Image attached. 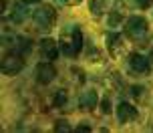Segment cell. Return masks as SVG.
Listing matches in <instances>:
<instances>
[{"label": "cell", "instance_id": "cell-1", "mask_svg": "<svg viewBox=\"0 0 153 133\" xmlns=\"http://www.w3.org/2000/svg\"><path fill=\"white\" fill-rule=\"evenodd\" d=\"M81 48H83V34H81V30L76 26H69L67 30H62V34H61L62 55L75 59V56H79Z\"/></svg>", "mask_w": 153, "mask_h": 133}, {"label": "cell", "instance_id": "cell-2", "mask_svg": "<svg viewBox=\"0 0 153 133\" xmlns=\"http://www.w3.org/2000/svg\"><path fill=\"white\" fill-rule=\"evenodd\" d=\"M125 34L135 45H145V40L149 39V24L143 16H129L125 20Z\"/></svg>", "mask_w": 153, "mask_h": 133}, {"label": "cell", "instance_id": "cell-3", "mask_svg": "<svg viewBox=\"0 0 153 133\" xmlns=\"http://www.w3.org/2000/svg\"><path fill=\"white\" fill-rule=\"evenodd\" d=\"M32 20H34L38 30H51L56 22V10L51 4H45L32 12Z\"/></svg>", "mask_w": 153, "mask_h": 133}, {"label": "cell", "instance_id": "cell-4", "mask_svg": "<svg viewBox=\"0 0 153 133\" xmlns=\"http://www.w3.org/2000/svg\"><path fill=\"white\" fill-rule=\"evenodd\" d=\"M127 69L135 77H147L151 73V59L139 55V53H131L127 56Z\"/></svg>", "mask_w": 153, "mask_h": 133}, {"label": "cell", "instance_id": "cell-5", "mask_svg": "<svg viewBox=\"0 0 153 133\" xmlns=\"http://www.w3.org/2000/svg\"><path fill=\"white\" fill-rule=\"evenodd\" d=\"M105 45H107V51L113 59H119L127 53V45H125V39L117 32H107L105 34Z\"/></svg>", "mask_w": 153, "mask_h": 133}, {"label": "cell", "instance_id": "cell-6", "mask_svg": "<svg viewBox=\"0 0 153 133\" xmlns=\"http://www.w3.org/2000/svg\"><path fill=\"white\" fill-rule=\"evenodd\" d=\"M24 67V61L22 56L18 55V53H10L2 59V65H0V71H2V75H6V77H14L16 73H20Z\"/></svg>", "mask_w": 153, "mask_h": 133}, {"label": "cell", "instance_id": "cell-7", "mask_svg": "<svg viewBox=\"0 0 153 133\" xmlns=\"http://www.w3.org/2000/svg\"><path fill=\"white\" fill-rule=\"evenodd\" d=\"M139 113L137 109L131 105V103H119L117 105V119H119V123H123V125H127V123H133V121H137Z\"/></svg>", "mask_w": 153, "mask_h": 133}, {"label": "cell", "instance_id": "cell-8", "mask_svg": "<svg viewBox=\"0 0 153 133\" xmlns=\"http://www.w3.org/2000/svg\"><path fill=\"white\" fill-rule=\"evenodd\" d=\"M56 77V69L51 63H38L36 65V81L40 85H48L53 83Z\"/></svg>", "mask_w": 153, "mask_h": 133}, {"label": "cell", "instance_id": "cell-9", "mask_svg": "<svg viewBox=\"0 0 153 133\" xmlns=\"http://www.w3.org/2000/svg\"><path fill=\"white\" fill-rule=\"evenodd\" d=\"M40 55H42V59L54 61L56 55H59V45H56V40H53L51 36L40 40Z\"/></svg>", "mask_w": 153, "mask_h": 133}, {"label": "cell", "instance_id": "cell-10", "mask_svg": "<svg viewBox=\"0 0 153 133\" xmlns=\"http://www.w3.org/2000/svg\"><path fill=\"white\" fill-rule=\"evenodd\" d=\"M97 103H99V95H97V91H93V89L83 91L81 97H79V105H81V109H85V111H93L97 107Z\"/></svg>", "mask_w": 153, "mask_h": 133}, {"label": "cell", "instance_id": "cell-11", "mask_svg": "<svg viewBox=\"0 0 153 133\" xmlns=\"http://www.w3.org/2000/svg\"><path fill=\"white\" fill-rule=\"evenodd\" d=\"M26 16H28V10H26V6H24L22 2H18V4H14V8H12V22L16 24H20L26 20Z\"/></svg>", "mask_w": 153, "mask_h": 133}, {"label": "cell", "instance_id": "cell-12", "mask_svg": "<svg viewBox=\"0 0 153 133\" xmlns=\"http://www.w3.org/2000/svg\"><path fill=\"white\" fill-rule=\"evenodd\" d=\"M28 48H30V42L24 36H14V51L16 53H26Z\"/></svg>", "mask_w": 153, "mask_h": 133}, {"label": "cell", "instance_id": "cell-13", "mask_svg": "<svg viewBox=\"0 0 153 133\" xmlns=\"http://www.w3.org/2000/svg\"><path fill=\"white\" fill-rule=\"evenodd\" d=\"M69 131H71L69 121H65V119H59V121L54 123V133H69Z\"/></svg>", "mask_w": 153, "mask_h": 133}, {"label": "cell", "instance_id": "cell-14", "mask_svg": "<svg viewBox=\"0 0 153 133\" xmlns=\"http://www.w3.org/2000/svg\"><path fill=\"white\" fill-rule=\"evenodd\" d=\"M65 103H67V91L59 89V91H56V95H54V107H62Z\"/></svg>", "mask_w": 153, "mask_h": 133}, {"label": "cell", "instance_id": "cell-15", "mask_svg": "<svg viewBox=\"0 0 153 133\" xmlns=\"http://www.w3.org/2000/svg\"><path fill=\"white\" fill-rule=\"evenodd\" d=\"M125 4H131V6H139V8H147L151 6V0H123Z\"/></svg>", "mask_w": 153, "mask_h": 133}, {"label": "cell", "instance_id": "cell-16", "mask_svg": "<svg viewBox=\"0 0 153 133\" xmlns=\"http://www.w3.org/2000/svg\"><path fill=\"white\" fill-rule=\"evenodd\" d=\"M91 12L95 16H99L101 12H103V4H101V2H97V0H91Z\"/></svg>", "mask_w": 153, "mask_h": 133}, {"label": "cell", "instance_id": "cell-17", "mask_svg": "<svg viewBox=\"0 0 153 133\" xmlns=\"http://www.w3.org/2000/svg\"><path fill=\"white\" fill-rule=\"evenodd\" d=\"M121 20H123L121 14H117V12H111V14H109V24H111V26H117Z\"/></svg>", "mask_w": 153, "mask_h": 133}, {"label": "cell", "instance_id": "cell-18", "mask_svg": "<svg viewBox=\"0 0 153 133\" xmlns=\"http://www.w3.org/2000/svg\"><path fill=\"white\" fill-rule=\"evenodd\" d=\"M62 4H67V6H76V4H81L83 0H61Z\"/></svg>", "mask_w": 153, "mask_h": 133}, {"label": "cell", "instance_id": "cell-19", "mask_svg": "<svg viewBox=\"0 0 153 133\" xmlns=\"http://www.w3.org/2000/svg\"><path fill=\"white\" fill-rule=\"evenodd\" d=\"M111 111V107H109V99H105L103 101V113H109Z\"/></svg>", "mask_w": 153, "mask_h": 133}, {"label": "cell", "instance_id": "cell-20", "mask_svg": "<svg viewBox=\"0 0 153 133\" xmlns=\"http://www.w3.org/2000/svg\"><path fill=\"white\" fill-rule=\"evenodd\" d=\"M76 131H79V133H81V131H91V127H89V125H79V127H76Z\"/></svg>", "mask_w": 153, "mask_h": 133}, {"label": "cell", "instance_id": "cell-21", "mask_svg": "<svg viewBox=\"0 0 153 133\" xmlns=\"http://www.w3.org/2000/svg\"><path fill=\"white\" fill-rule=\"evenodd\" d=\"M24 2H32L34 4V2H40V0H24Z\"/></svg>", "mask_w": 153, "mask_h": 133}, {"label": "cell", "instance_id": "cell-22", "mask_svg": "<svg viewBox=\"0 0 153 133\" xmlns=\"http://www.w3.org/2000/svg\"><path fill=\"white\" fill-rule=\"evenodd\" d=\"M149 59H151V63H153V48H151V55H149Z\"/></svg>", "mask_w": 153, "mask_h": 133}, {"label": "cell", "instance_id": "cell-23", "mask_svg": "<svg viewBox=\"0 0 153 133\" xmlns=\"http://www.w3.org/2000/svg\"><path fill=\"white\" fill-rule=\"evenodd\" d=\"M151 14H153V4H151Z\"/></svg>", "mask_w": 153, "mask_h": 133}]
</instances>
